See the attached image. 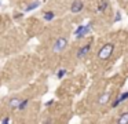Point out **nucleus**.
<instances>
[{
    "mask_svg": "<svg viewBox=\"0 0 128 124\" xmlns=\"http://www.w3.org/2000/svg\"><path fill=\"white\" fill-rule=\"evenodd\" d=\"M113 51H114V44L113 43H105L99 48V51H98V58L100 61H106L112 57Z\"/></svg>",
    "mask_w": 128,
    "mask_h": 124,
    "instance_id": "1",
    "label": "nucleus"
},
{
    "mask_svg": "<svg viewBox=\"0 0 128 124\" xmlns=\"http://www.w3.org/2000/svg\"><path fill=\"white\" fill-rule=\"evenodd\" d=\"M92 21H90L88 24H86V25H78L77 26V29L74 30V37L76 39H83V37H86L87 35H90L91 33V30H92Z\"/></svg>",
    "mask_w": 128,
    "mask_h": 124,
    "instance_id": "2",
    "label": "nucleus"
},
{
    "mask_svg": "<svg viewBox=\"0 0 128 124\" xmlns=\"http://www.w3.org/2000/svg\"><path fill=\"white\" fill-rule=\"evenodd\" d=\"M66 47H68V39L66 37H59V39H56L55 43H54L52 51L54 52H62Z\"/></svg>",
    "mask_w": 128,
    "mask_h": 124,
    "instance_id": "3",
    "label": "nucleus"
},
{
    "mask_svg": "<svg viewBox=\"0 0 128 124\" xmlns=\"http://www.w3.org/2000/svg\"><path fill=\"white\" fill-rule=\"evenodd\" d=\"M91 47H92V40L88 41L87 44H84V46H81L80 48L77 50V54H76V57H77L78 59H83V58H86L87 55L90 54V51H91Z\"/></svg>",
    "mask_w": 128,
    "mask_h": 124,
    "instance_id": "4",
    "label": "nucleus"
},
{
    "mask_svg": "<svg viewBox=\"0 0 128 124\" xmlns=\"http://www.w3.org/2000/svg\"><path fill=\"white\" fill-rule=\"evenodd\" d=\"M84 10V2L83 0H73V3L70 4V11L73 14H78Z\"/></svg>",
    "mask_w": 128,
    "mask_h": 124,
    "instance_id": "5",
    "label": "nucleus"
},
{
    "mask_svg": "<svg viewBox=\"0 0 128 124\" xmlns=\"http://www.w3.org/2000/svg\"><path fill=\"white\" fill-rule=\"evenodd\" d=\"M125 101H128V91L120 94V95L117 96V98L114 99L113 102H112V109H116V107H118L120 103H122V102H125Z\"/></svg>",
    "mask_w": 128,
    "mask_h": 124,
    "instance_id": "6",
    "label": "nucleus"
},
{
    "mask_svg": "<svg viewBox=\"0 0 128 124\" xmlns=\"http://www.w3.org/2000/svg\"><path fill=\"white\" fill-rule=\"evenodd\" d=\"M40 6H42V2H40V0H34V2L29 3V4L25 7V13H30V11H33V10H36V8H39Z\"/></svg>",
    "mask_w": 128,
    "mask_h": 124,
    "instance_id": "7",
    "label": "nucleus"
},
{
    "mask_svg": "<svg viewBox=\"0 0 128 124\" xmlns=\"http://www.w3.org/2000/svg\"><path fill=\"white\" fill-rule=\"evenodd\" d=\"M108 8H109V2H108V0H100V2L98 3L96 13L102 14V13H105V11L108 10Z\"/></svg>",
    "mask_w": 128,
    "mask_h": 124,
    "instance_id": "8",
    "label": "nucleus"
},
{
    "mask_svg": "<svg viewBox=\"0 0 128 124\" xmlns=\"http://www.w3.org/2000/svg\"><path fill=\"white\" fill-rule=\"evenodd\" d=\"M20 102H21V98H20V96H12V98L8 101L10 109H18V105H20Z\"/></svg>",
    "mask_w": 128,
    "mask_h": 124,
    "instance_id": "9",
    "label": "nucleus"
},
{
    "mask_svg": "<svg viewBox=\"0 0 128 124\" xmlns=\"http://www.w3.org/2000/svg\"><path fill=\"white\" fill-rule=\"evenodd\" d=\"M43 18H44L46 22H51L54 18H55V13H54L52 10H47L43 13Z\"/></svg>",
    "mask_w": 128,
    "mask_h": 124,
    "instance_id": "10",
    "label": "nucleus"
},
{
    "mask_svg": "<svg viewBox=\"0 0 128 124\" xmlns=\"http://www.w3.org/2000/svg\"><path fill=\"white\" fill-rule=\"evenodd\" d=\"M117 124H128V112H122L117 118Z\"/></svg>",
    "mask_w": 128,
    "mask_h": 124,
    "instance_id": "11",
    "label": "nucleus"
},
{
    "mask_svg": "<svg viewBox=\"0 0 128 124\" xmlns=\"http://www.w3.org/2000/svg\"><path fill=\"white\" fill-rule=\"evenodd\" d=\"M109 99H110V94H109V92H105V94H102V95L99 96L98 102H99V105H105V103H108Z\"/></svg>",
    "mask_w": 128,
    "mask_h": 124,
    "instance_id": "12",
    "label": "nucleus"
},
{
    "mask_svg": "<svg viewBox=\"0 0 128 124\" xmlns=\"http://www.w3.org/2000/svg\"><path fill=\"white\" fill-rule=\"evenodd\" d=\"M29 102H30V99H29V98H25V99H21L20 105H18V110H25L26 107H28Z\"/></svg>",
    "mask_w": 128,
    "mask_h": 124,
    "instance_id": "13",
    "label": "nucleus"
},
{
    "mask_svg": "<svg viewBox=\"0 0 128 124\" xmlns=\"http://www.w3.org/2000/svg\"><path fill=\"white\" fill-rule=\"evenodd\" d=\"M66 74H68V70H66V69H59V70L56 72V77H58L59 80H62L65 76H66Z\"/></svg>",
    "mask_w": 128,
    "mask_h": 124,
    "instance_id": "14",
    "label": "nucleus"
},
{
    "mask_svg": "<svg viewBox=\"0 0 128 124\" xmlns=\"http://www.w3.org/2000/svg\"><path fill=\"white\" fill-rule=\"evenodd\" d=\"M0 124H11V117H8V116H6V117L2 120V123Z\"/></svg>",
    "mask_w": 128,
    "mask_h": 124,
    "instance_id": "15",
    "label": "nucleus"
},
{
    "mask_svg": "<svg viewBox=\"0 0 128 124\" xmlns=\"http://www.w3.org/2000/svg\"><path fill=\"white\" fill-rule=\"evenodd\" d=\"M121 19V11H116V15H114V22H118Z\"/></svg>",
    "mask_w": 128,
    "mask_h": 124,
    "instance_id": "16",
    "label": "nucleus"
},
{
    "mask_svg": "<svg viewBox=\"0 0 128 124\" xmlns=\"http://www.w3.org/2000/svg\"><path fill=\"white\" fill-rule=\"evenodd\" d=\"M14 18H15V19L24 18V13H17V14H15V15H14Z\"/></svg>",
    "mask_w": 128,
    "mask_h": 124,
    "instance_id": "17",
    "label": "nucleus"
},
{
    "mask_svg": "<svg viewBox=\"0 0 128 124\" xmlns=\"http://www.w3.org/2000/svg\"><path fill=\"white\" fill-rule=\"evenodd\" d=\"M51 123H52V120H51L50 117H48V118H46V120L43 121V124H51Z\"/></svg>",
    "mask_w": 128,
    "mask_h": 124,
    "instance_id": "18",
    "label": "nucleus"
},
{
    "mask_svg": "<svg viewBox=\"0 0 128 124\" xmlns=\"http://www.w3.org/2000/svg\"><path fill=\"white\" fill-rule=\"evenodd\" d=\"M52 103H54V99H50V101H47V102H46V106H51Z\"/></svg>",
    "mask_w": 128,
    "mask_h": 124,
    "instance_id": "19",
    "label": "nucleus"
},
{
    "mask_svg": "<svg viewBox=\"0 0 128 124\" xmlns=\"http://www.w3.org/2000/svg\"><path fill=\"white\" fill-rule=\"evenodd\" d=\"M0 6H2V3H0Z\"/></svg>",
    "mask_w": 128,
    "mask_h": 124,
    "instance_id": "20",
    "label": "nucleus"
}]
</instances>
